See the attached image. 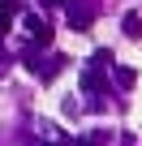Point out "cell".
<instances>
[{
  "label": "cell",
  "mask_w": 142,
  "mask_h": 146,
  "mask_svg": "<svg viewBox=\"0 0 142 146\" xmlns=\"http://www.w3.org/2000/svg\"><path fill=\"white\" fill-rule=\"evenodd\" d=\"M26 146H43V142H26Z\"/></svg>",
  "instance_id": "cell-11"
},
{
  "label": "cell",
  "mask_w": 142,
  "mask_h": 146,
  "mask_svg": "<svg viewBox=\"0 0 142 146\" xmlns=\"http://www.w3.org/2000/svg\"><path fill=\"white\" fill-rule=\"evenodd\" d=\"M82 90H86V95H103V90H108L103 69H95V64H86V69H82Z\"/></svg>",
  "instance_id": "cell-3"
},
{
  "label": "cell",
  "mask_w": 142,
  "mask_h": 146,
  "mask_svg": "<svg viewBox=\"0 0 142 146\" xmlns=\"http://www.w3.org/2000/svg\"><path fill=\"white\" fill-rule=\"evenodd\" d=\"M121 30H125V39L142 43V17H138V13H125V17H121Z\"/></svg>",
  "instance_id": "cell-5"
},
{
  "label": "cell",
  "mask_w": 142,
  "mask_h": 146,
  "mask_svg": "<svg viewBox=\"0 0 142 146\" xmlns=\"http://www.w3.org/2000/svg\"><path fill=\"white\" fill-rule=\"evenodd\" d=\"M116 82H121V86H125V90H129V86H133V82H138V73H133V69H125V64H121V69H116Z\"/></svg>",
  "instance_id": "cell-7"
},
{
  "label": "cell",
  "mask_w": 142,
  "mask_h": 146,
  "mask_svg": "<svg viewBox=\"0 0 142 146\" xmlns=\"http://www.w3.org/2000/svg\"><path fill=\"white\" fill-rule=\"evenodd\" d=\"M22 13V0H0V35L9 30V22Z\"/></svg>",
  "instance_id": "cell-6"
},
{
  "label": "cell",
  "mask_w": 142,
  "mask_h": 146,
  "mask_svg": "<svg viewBox=\"0 0 142 146\" xmlns=\"http://www.w3.org/2000/svg\"><path fill=\"white\" fill-rule=\"evenodd\" d=\"M95 69H112V52H108V47L95 52Z\"/></svg>",
  "instance_id": "cell-8"
},
{
  "label": "cell",
  "mask_w": 142,
  "mask_h": 146,
  "mask_svg": "<svg viewBox=\"0 0 142 146\" xmlns=\"http://www.w3.org/2000/svg\"><path fill=\"white\" fill-rule=\"evenodd\" d=\"M43 9H56V5H69V0H39Z\"/></svg>",
  "instance_id": "cell-10"
},
{
  "label": "cell",
  "mask_w": 142,
  "mask_h": 146,
  "mask_svg": "<svg viewBox=\"0 0 142 146\" xmlns=\"http://www.w3.org/2000/svg\"><path fill=\"white\" fill-rule=\"evenodd\" d=\"M26 30H30V43H35V47H47V43H52V26H47L39 13H26Z\"/></svg>",
  "instance_id": "cell-2"
},
{
  "label": "cell",
  "mask_w": 142,
  "mask_h": 146,
  "mask_svg": "<svg viewBox=\"0 0 142 146\" xmlns=\"http://www.w3.org/2000/svg\"><path fill=\"white\" fill-rule=\"evenodd\" d=\"M95 22V9H86V5H73V0H69V26L73 30H86Z\"/></svg>",
  "instance_id": "cell-4"
},
{
  "label": "cell",
  "mask_w": 142,
  "mask_h": 146,
  "mask_svg": "<svg viewBox=\"0 0 142 146\" xmlns=\"http://www.w3.org/2000/svg\"><path fill=\"white\" fill-rule=\"evenodd\" d=\"M65 64H69V60H65L60 52H56V56H39L35 47H26V69L35 73L39 82H52V78H56V73H60Z\"/></svg>",
  "instance_id": "cell-1"
},
{
  "label": "cell",
  "mask_w": 142,
  "mask_h": 146,
  "mask_svg": "<svg viewBox=\"0 0 142 146\" xmlns=\"http://www.w3.org/2000/svg\"><path fill=\"white\" fill-rule=\"evenodd\" d=\"M60 146H99V142H91V137H60Z\"/></svg>",
  "instance_id": "cell-9"
}]
</instances>
